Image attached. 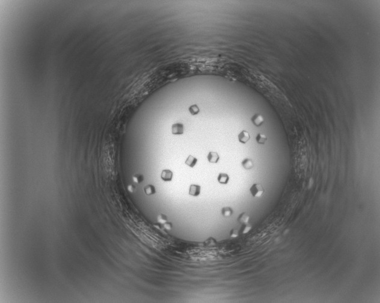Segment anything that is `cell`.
<instances>
[{"mask_svg": "<svg viewBox=\"0 0 380 303\" xmlns=\"http://www.w3.org/2000/svg\"><path fill=\"white\" fill-rule=\"evenodd\" d=\"M250 192L253 197H260L264 193L265 190L261 184L254 183L250 187Z\"/></svg>", "mask_w": 380, "mask_h": 303, "instance_id": "6da1fadb", "label": "cell"}, {"mask_svg": "<svg viewBox=\"0 0 380 303\" xmlns=\"http://www.w3.org/2000/svg\"><path fill=\"white\" fill-rule=\"evenodd\" d=\"M201 191V186L198 185L192 184L190 185L189 190V194L193 197H197L200 195Z\"/></svg>", "mask_w": 380, "mask_h": 303, "instance_id": "7a4b0ae2", "label": "cell"}, {"mask_svg": "<svg viewBox=\"0 0 380 303\" xmlns=\"http://www.w3.org/2000/svg\"><path fill=\"white\" fill-rule=\"evenodd\" d=\"M172 134L174 135H181L184 133V125L182 123H175L172 127Z\"/></svg>", "mask_w": 380, "mask_h": 303, "instance_id": "3957f363", "label": "cell"}, {"mask_svg": "<svg viewBox=\"0 0 380 303\" xmlns=\"http://www.w3.org/2000/svg\"><path fill=\"white\" fill-rule=\"evenodd\" d=\"M253 123L256 127H260L264 122V118L260 114H256L251 118Z\"/></svg>", "mask_w": 380, "mask_h": 303, "instance_id": "277c9868", "label": "cell"}, {"mask_svg": "<svg viewBox=\"0 0 380 303\" xmlns=\"http://www.w3.org/2000/svg\"><path fill=\"white\" fill-rule=\"evenodd\" d=\"M173 172L170 170H164L161 172V177L165 182L172 181L173 179Z\"/></svg>", "mask_w": 380, "mask_h": 303, "instance_id": "5b68a950", "label": "cell"}, {"mask_svg": "<svg viewBox=\"0 0 380 303\" xmlns=\"http://www.w3.org/2000/svg\"><path fill=\"white\" fill-rule=\"evenodd\" d=\"M250 139V134L246 131H242L238 135V140L242 144L247 143Z\"/></svg>", "mask_w": 380, "mask_h": 303, "instance_id": "8992f818", "label": "cell"}, {"mask_svg": "<svg viewBox=\"0 0 380 303\" xmlns=\"http://www.w3.org/2000/svg\"><path fill=\"white\" fill-rule=\"evenodd\" d=\"M242 166L246 170H251L254 167V162L249 158H247L242 161Z\"/></svg>", "mask_w": 380, "mask_h": 303, "instance_id": "52a82bcc", "label": "cell"}, {"mask_svg": "<svg viewBox=\"0 0 380 303\" xmlns=\"http://www.w3.org/2000/svg\"><path fill=\"white\" fill-rule=\"evenodd\" d=\"M250 217L249 215L247 212H242L238 216L237 220H238V223H239L240 224H246V223H248V221L250 220Z\"/></svg>", "mask_w": 380, "mask_h": 303, "instance_id": "ba28073f", "label": "cell"}, {"mask_svg": "<svg viewBox=\"0 0 380 303\" xmlns=\"http://www.w3.org/2000/svg\"><path fill=\"white\" fill-rule=\"evenodd\" d=\"M207 158L208 161L210 163H217L220 159V157L217 152H210L208 155Z\"/></svg>", "mask_w": 380, "mask_h": 303, "instance_id": "9c48e42d", "label": "cell"}, {"mask_svg": "<svg viewBox=\"0 0 380 303\" xmlns=\"http://www.w3.org/2000/svg\"><path fill=\"white\" fill-rule=\"evenodd\" d=\"M218 182L223 185H226L229 181V176L226 173H220L217 177Z\"/></svg>", "mask_w": 380, "mask_h": 303, "instance_id": "30bf717a", "label": "cell"}, {"mask_svg": "<svg viewBox=\"0 0 380 303\" xmlns=\"http://www.w3.org/2000/svg\"><path fill=\"white\" fill-rule=\"evenodd\" d=\"M144 192L147 195H153L156 193L155 187L152 185H147L144 187Z\"/></svg>", "mask_w": 380, "mask_h": 303, "instance_id": "8fae6325", "label": "cell"}, {"mask_svg": "<svg viewBox=\"0 0 380 303\" xmlns=\"http://www.w3.org/2000/svg\"><path fill=\"white\" fill-rule=\"evenodd\" d=\"M197 162V159L194 157L192 155H189L188 158L185 161V164L191 168H193L196 165Z\"/></svg>", "mask_w": 380, "mask_h": 303, "instance_id": "7c38bea8", "label": "cell"}, {"mask_svg": "<svg viewBox=\"0 0 380 303\" xmlns=\"http://www.w3.org/2000/svg\"><path fill=\"white\" fill-rule=\"evenodd\" d=\"M256 140L258 143L260 144H264L267 140V137L266 135L262 133H259L257 135L256 137Z\"/></svg>", "mask_w": 380, "mask_h": 303, "instance_id": "4fadbf2b", "label": "cell"}, {"mask_svg": "<svg viewBox=\"0 0 380 303\" xmlns=\"http://www.w3.org/2000/svg\"><path fill=\"white\" fill-rule=\"evenodd\" d=\"M233 209L230 207H223L222 209H221V214L223 215L224 217H230L232 214H233Z\"/></svg>", "mask_w": 380, "mask_h": 303, "instance_id": "5bb4252c", "label": "cell"}, {"mask_svg": "<svg viewBox=\"0 0 380 303\" xmlns=\"http://www.w3.org/2000/svg\"><path fill=\"white\" fill-rule=\"evenodd\" d=\"M252 228V226L249 223L242 224L241 228V232L242 234H246L248 233Z\"/></svg>", "mask_w": 380, "mask_h": 303, "instance_id": "9a60e30c", "label": "cell"}, {"mask_svg": "<svg viewBox=\"0 0 380 303\" xmlns=\"http://www.w3.org/2000/svg\"><path fill=\"white\" fill-rule=\"evenodd\" d=\"M157 221L158 223H160L161 224H164V223L167 222V217L165 215L160 214L158 215Z\"/></svg>", "mask_w": 380, "mask_h": 303, "instance_id": "2e32d148", "label": "cell"}, {"mask_svg": "<svg viewBox=\"0 0 380 303\" xmlns=\"http://www.w3.org/2000/svg\"><path fill=\"white\" fill-rule=\"evenodd\" d=\"M132 179L134 182L137 183H140L143 181L144 177L141 174H135V176H133Z\"/></svg>", "mask_w": 380, "mask_h": 303, "instance_id": "e0dca14e", "label": "cell"}, {"mask_svg": "<svg viewBox=\"0 0 380 303\" xmlns=\"http://www.w3.org/2000/svg\"><path fill=\"white\" fill-rule=\"evenodd\" d=\"M189 111L192 115H196L199 112V108L197 105H193L189 107Z\"/></svg>", "mask_w": 380, "mask_h": 303, "instance_id": "ac0fdd59", "label": "cell"}, {"mask_svg": "<svg viewBox=\"0 0 380 303\" xmlns=\"http://www.w3.org/2000/svg\"><path fill=\"white\" fill-rule=\"evenodd\" d=\"M230 237L232 238H235L239 236V231L236 228H232L230 231Z\"/></svg>", "mask_w": 380, "mask_h": 303, "instance_id": "d6986e66", "label": "cell"}, {"mask_svg": "<svg viewBox=\"0 0 380 303\" xmlns=\"http://www.w3.org/2000/svg\"><path fill=\"white\" fill-rule=\"evenodd\" d=\"M163 225V227L165 230H167V231H171L172 227H173V225H172V223L171 222H168L167 221V222H166L165 223H164Z\"/></svg>", "mask_w": 380, "mask_h": 303, "instance_id": "ffe728a7", "label": "cell"}, {"mask_svg": "<svg viewBox=\"0 0 380 303\" xmlns=\"http://www.w3.org/2000/svg\"><path fill=\"white\" fill-rule=\"evenodd\" d=\"M128 190L129 191H130V192H133V191H134V190H135V186H134V185H129V186H128Z\"/></svg>", "mask_w": 380, "mask_h": 303, "instance_id": "44dd1931", "label": "cell"}]
</instances>
